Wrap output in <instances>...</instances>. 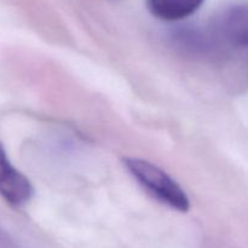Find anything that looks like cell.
Instances as JSON below:
<instances>
[{
    "label": "cell",
    "instance_id": "cell-1",
    "mask_svg": "<svg viewBox=\"0 0 248 248\" xmlns=\"http://www.w3.org/2000/svg\"><path fill=\"white\" fill-rule=\"evenodd\" d=\"M124 165L131 176L156 200L179 212H186L190 202L186 191L169 173L153 162L138 157H125Z\"/></svg>",
    "mask_w": 248,
    "mask_h": 248
},
{
    "label": "cell",
    "instance_id": "cell-2",
    "mask_svg": "<svg viewBox=\"0 0 248 248\" xmlns=\"http://www.w3.org/2000/svg\"><path fill=\"white\" fill-rule=\"evenodd\" d=\"M33 193L31 181L12 165L0 144V195L11 206L21 207L31 201Z\"/></svg>",
    "mask_w": 248,
    "mask_h": 248
},
{
    "label": "cell",
    "instance_id": "cell-3",
    "mask_svg": "<svg viewBox=\"0 0 248 248\" xmlns=\"http://www.w3.org/2000/svg\"><path fill=\"white\" fill-rule=\"evenodd\" d=\"M216 35L232 47H248V5L230 7L217 24Z\"/></svg>",
    "mask_w": 248,
    "mask_h": 248
},
{
    "label": "cell",
    "instance_id": "cell-4",
    "mask_svg": "<svg viewBox=\"0 0 248 248\" xmlns=\"http://www.w3.org/2000/svg\"><path fill=\"white\" fill-rule=\"evenodd\" d=\"M203 0H147L149 11L164 21H179L193 15Z\"/></svg>",
    "mask_w": 248,
    "mask_h": 248
}]
</instances>
